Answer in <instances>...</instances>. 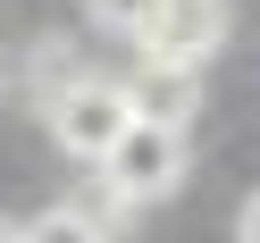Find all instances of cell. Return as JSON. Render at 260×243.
Instances as JSON below:
<instances>
[{"label":"cell","instance_id":"3","mask_svg":"<svg viewBox=\"0 0 260 243\" xmlns=\"http://www.w3.org/2000/svg\"><path fill=\"white\" fill-rule=\"evenodd\" d=\"M226 25H235V0H159V17L135 34V51L168 59V67H202L226 42Z\"/></svg>","mask_w":260,"mask_h":243},{"label":"cell","instance_id":"5","mask_svg":"<svg viewBox=\"0 0 260 243\" xmlns=\"http://www.w3.org/2000/svg\"><path fill=\"white\" fill-rule=\"evenodd\" d=\"M84 76H92V67H84V51H76V42H59V34H42L34 51L17 59V92H25V109H51L59 92L84 84Z\"/></svg>","mask_w":260,"mask_h":243},{"label":"cell","instance_id":"1","mask_svg":"<svg viewBox=\"0 0 260 243\" xmlns=\"http://www.w3.org/2000/svg\"><path fill=\"white\" fill-rule=\"evenodd\" d=\"M185 185V134L176 126H151L135 118L101 159V193H118V210H143V201H168Z\"/></svg>","mask_w":260,"mask_h":243},{"label":"cell","instance_id":"9","mask_svg":"<svg viewBox=\"0 0 260 243\" xmlns=\"http://www.w3.org/2000/svg\"><path fill=\"white\" fill-rule=\"evenodd\" d=\"M0 243H17V226H9V218H0Z\"/></svg>","mask_w":260,"mask_h":243},{"label":"cell","instance_id":"8","mask_svg":"<svg viewBox=\"0 0 260 243\" xmlns=\"http://www.w3.org/2000/svg\"><path fill=\"white\" fill-rule=\"evenodd\" d=\"M235 243H260V193L243 201V218H235Z\"/></svg>","mask_w":260,"mask_h":243},{"label":"cell","instance_id":"7","mask_svg":"<svg viewBox=\"0 0 260 243\" xmlns=\"http://www.w3.org/2000/svg\"><path fill=\"white\" fill-rule=\"evenodd\" d=\"M84 17L101 25V34H118V42H135L143 25L159 17V0H84Z\"/></svg>","mask_w":260,"mask_h":243},{"label":"cell","instance_id":"2","mask_svg":"<svg viewBox=\"0 0 260 243\" xmlns=\"http://www.w3.org/2000/svg\"><path fill=\"white\" fill-rule=\"evenodd\" d=\"M42 118H51V143L76 159V168H101L109 143L135 126V101H126V84H109V76H84V84H68Z\"/></svg>","mask_w":260,"mask_h":243},{"label":"cell","instance_id":"6","mask_svg":"<svg viewBox=\"0 0 260 243\" xmlns=\"http://www.w3.org/2000/svg\"><path fill=\"white\" fill-rule=\"evenodd\" d=\"M17 243H109V218H92L84 201H59V210H42V218H25Z\"/></svg>","mask_w":260,"mask_h":243},{"label":"cell","instance_id":"4","mask_svg":"<svg viewBox=\"0 0 260 243\" xmlns=\"http://www.w3.org/2000/svg\"><path fill=\"white\" fill-rule=\"evenodd\" d=\"M126 101H135V118L176 126V134H185V126H193V109H202V67H168V59H143V67L126 76Z\"/></svg>","mask_w":260,"mask_h":243}]
</instances>
